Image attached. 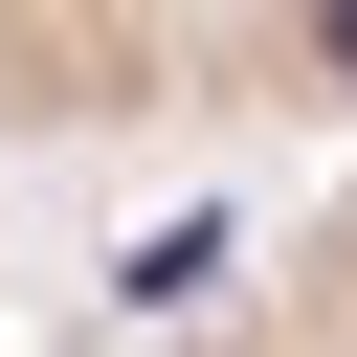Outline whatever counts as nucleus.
I'll use <instances>...</instances> for the list:
<instances>
[{"mask_svg": "<svg viewBox=\"0 0 357 357\" xmlns=\"http://www.w3.org/2000/svg\"><path fill=\"white\" fill-rule=\"evenodd\" d=\"M156 357H357V178H335V201H290V223H268V245L156 335Z\"/></svg>", "mask_w": 357, "mask_h": 357, "instance_id": "nucleus-1", "label": "nucleus"}]
</instances>
